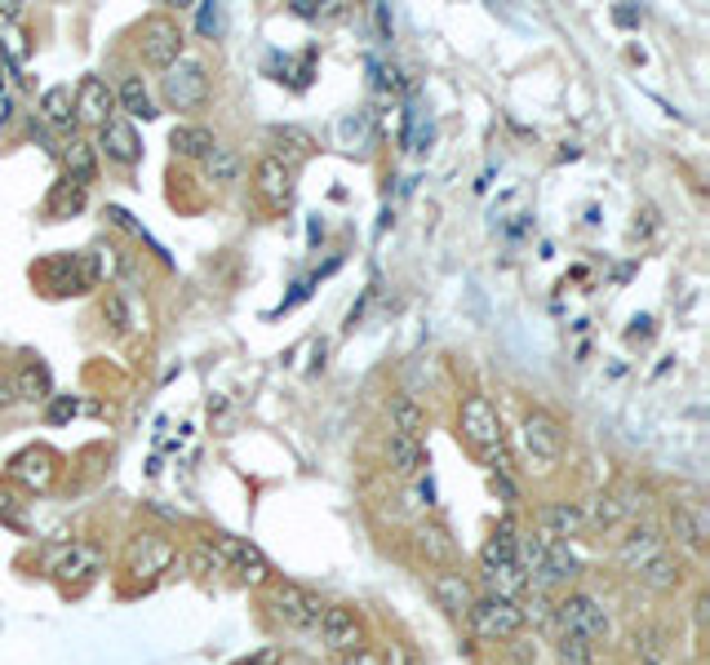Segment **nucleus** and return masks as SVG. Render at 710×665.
Masks as SVG:
<instances>
[{
	"mask_svg": "<svg viewBox=\"0 0 710 665\" xmlns=\"http://www.w3.org/2000/svg\"><path fill=\"white\" fill-rule=\"evenodd\" d=\"M382 665H422L404 644H386V653H382Z\"/></svg>",
	"mask_w": 710,
	"mask_h": 665,
	"instance_id": "ea45409f",
	"label": "nucleus"
},
{
	"mask_svg": "<svg viewBox=\"0 0 710 665\" xmlns=\"http://www.w3.org/2000/svg\"><path fill=\"white\" fill-rule=\"evenodd\" d=\"M102 320L111 325V332H120V337L134 329V316H129V302H125L120 289H107V298H102Z\"/></svg>",
	"mask_w": 710,
	"mask_h": 665,
	"instance_id": "c9c22d12",
	"label": "nucleus"
},
{
	"mask_svg": "<svg viewBox=\"0 0 710 665\" xmlns=\"http://www.w3.org/2000/svg\"><path fill=\"white\" fill-rule=\"evenodd\" d=\"M183 564L196 573V577H218V573H227V564H223V555L209 546V542H200V546H191L187 555H183Z\"/></svg>",
	"mask_w": 710,
	"mask_h": 665,
	"instance_id": "72a5a7b5",
	"label": "nucleus"
},
{
	"mask_svg": "<svg viewBox=\"0 0 710 665\" xmlns=\"http://www.w3.org/2000/svg\"><path fill=\"white\" fill-rule=\"evenodd\" d=\"M386 466H391V475H400V479H417V475L426 470V448H422V439L386 435Z\"/></svg>",
	"mask_w": 710,
	"mask_h": 665,
	"instance_id": "4be33fe9",
	"label": "nucleus"
},
{
	"mask_svg": "<svg viewBox=\"0 0 710 665\" xmlns=\"http://www.w3.org/2000/svg\"><path fill=\"white\" fill-rule=\"evenodd\" d=\"M62 165H67V178H71V182L89 187V182L98 178V147L85 142V138H71V142L62 147Z\"/></svg>",
	"mask_w": 710,
	"mask_h": 665,
	"instance_id": "bb28decb",
	"label": "nucleus"
},
{
	"mask_svg": "<svg viewBox=\"0 0 710 665\" xmlns=\"http://www.w3.org/2000/svg\"><path fill=\"white\" fill-rule=\"evenodd\" d=\"M9 479H18V484H27V488H36V493H45L53 479H58V457L49 453V448H22L13 461H9Z\"/></svg>",
	"mask_w": 710,
	"mask_h": 665,
	"instance_id": "dca6fc26",
	"label": "nucleus"
},
{
	"mask_svg": "<svg viewBox=\"0 0 710 665\" xmlns=\"http://www.w3.org/2000/svg\"><path fill=\"white\" fill-rule=\"evenodd\" d=\"M107 218H111V222H116L120 231H129V236H142V227H138V222H134V218H129L125 209H116V205H111V209H107Z\"/></svg>",
	"mask_w": 710,
	"mask_h": 665,
	"instance_id": "37998d69",
	"label": "nucleus"
},
{
	"mask_svg": "<svg viewBox=\"0 0 710 665\" xmlns=\"http://www.w3.org/2000/svg\"><path fill=\"white\" fill-rule=\"evenodd\" d=\"M457 426L466 435V444L484 457L489 470H506V453H502V426H497V408L489 395H466L462 399V413H457Z\"/></svg>",
	"mask_w": 710,
	"mask_h": 665,
	"instance_id": "f257e3e1",
	"label": "nucleus"
},
{
	"mask_svg": "<svg viewBox=\"0 0 710 665\" xmlns=\"http://www.w3.org/2000/svg\"><path fill=\"white\" fill-rule=\"evenodd\" d=\"M276 662H280V653H276V648H267V653H258L254 662H240V665H276Z\"/></svg>",
	"mask_w": 710,
	"mask_h": 665,
	"instance_id": "a18cd8bd",
	"label": "nucleus"
},
{
	"mask_svg": "<svg viewBox=\"0 0 710 665\" xmlns=\"http://www.w3.org/2000/svg\"><path fill=\"white\" fill-rule=\"evenodd\" d=\"M209 546L223 555V564H227V573H236L240 582H249V586H272V559L254 546V542H245V537H227V533H214L209 537Z\"/></svg>",
	"mask_w": 710,
	"mask_h": 665,
	"instance_id": "423d86ee",
	"label": "nucleus"
},
{
	"mask_svg": "<svg viewBox=\"0 0 710 665\" xmlns=\"http://www.w3.org/2000/svg\"><path fill=\"white\" fill-rule=\"evenodd\" d=\"M489 488L502 497V506H506V510H515V506H520V488L511 484V475H506V470H493V475H489Z\"/></svg>",
	"mask_w": 710,
	"mask_h": 665,
	"instance_id": "4c0bfd02",
	"label": "nucleus"
},
{
	"mask_svg": "<svg viewBox=\"0 0 710 665\" xmlns=\"http://www.w3.org/2000/svg\"><path fill=\"white\" fill-rule=\"evenodd\" d=\"M431 595H435V604L448 617H466V608L475 604V586H471V577L462 568H440L431 577Z\"/></svg>",
	"mask_w": 710,
	"mask_h": 665,
	"instance_id": "f3484780",
	"label": "nucleus"
},
{
	"mask_svg": "<svg viewBox=\"0 0 710 665\" xmlns=\"http://www.w3.org/2000/svg\"><path fill=\"white\" fill-rule=\"evenodd\" d=\"M338 665H382V653H373V648L364 644V648H355V653H343Z\"/></svg>",
	"mask_w": 710,
	"mask_h": 665,
	"instance_id": "79ce46f5",
	"label": "nucleus"
},
{
	"mask_svg": "<svg viewBox=\"0 0 710 665\" xmlns=\"http://www.w3.org/2000/svg\"><path fill=\"white\" fill-rule=\"evenodd\" d=\"M555 662L560 665H595V648L582 639H555Z\"/></svg>",
	"mask_w": 710,
	"mask_h": 665,
	"instance_id": "e433bc0d",
	"label": "nucleus"
},
{
	"mask_svg": "<svg viewBox=\"0 0 710 665\" xmlns=\"http://www.w3.org/2000/svg\"><path fill=\"white\" fill-rule=\"evenodd\" d=\"M631 653L640 657V662H653V657H667V635L658 631V626H635L631 635Z\"/></svg>",
	"mask_w": 710,
	"mask_h": 665,
	"instance_id": "473e14b6",
	"label": "nucleus"
},
{
	"mask_svg": "<svg viewBox=\"0 0 710 665\" xmlns=\"http://www.w3.org/2000/svg\"><path fill=\"white\" fill-rule=\"evenodd\" d=\"M272 613L285 622V626H294V631H316L321 626V617H325V604H321V595H312L307 586H298V582H272Z\"/></svg>",
	"mask_w": 710,
	"mask_h": 665,
	"instance_id": "0eeeda50",
	"label": "nucleus"
},
{
	"mask_svg": "<svg viewBox=\"0 0 710 665\" xmlns=\"http://www.w3.org/2000/svg\"><path fill=\"white\" fill-rule=\"evenodd\" d=\"M613 18H618L622 27H635V22L644 18V13H635V9H613Z\"/></svg>",
	"mask_w": 710,
	"mask_h": 665,
	"instance_id": "c03bdc74",
	"label": "nucleus"
},
{
	"mask_svg": "<svg viewBox=\"0 0 710 665\" xmlns=\"http://www.w3.org/2000/svg\"><path fill=\"white\" fill-rule=\"evenodd\" d=\"M102 573V550L89 542H71L58 559H53V577L58 582H89Z\"/></svg>",
	"mask_w": 710,
	"mask_h": 665,
	"instance_id": "6ab92c4d",
	"label": "nucleus"
},
{
	"mask_svg": "<svg viewBox=\"0 0 710 665\" xmlns=\"http://www.w3.org/2000/svg\"><path fill=\"white\" fill-rule=\"evenodd\" d=\"M13 399V381H0V404H9Z\"/></svg>",
	"mask_w": 710,
	"mask_h": 665,
	"instance_id": "09e8293b",
	"label": "nucleus"
},
{
	"mask_svg": "<svg viewBox=\"0 0 710 665\" xmlns=\"http://www.w3.org/2000/svg\"><path fill=\"white\" fill-rule=\"evenodd\" d=\"M582 515H586V528H595V533H613V528H622V524H627V510L618 506V497H613V493L591 497V506H582Z\"/></svg>",
	"mask_w": 710,
	"mask_h": 665,
	"instance_id": "c756f323",
	"label": "nucleus"
},
{
	"mask_svg": "<svg viewBox=\"0 0 710 665\" xmlns=\"http://www.w3.org/2000/svg\"><path fill=\"white\" fill-rule=\"evenodd\" d=\"M515 608H520L524 622H538V626H551V617H555V599L542 595V590H524V595L515 599Z\"/></svg>",
	"mask_w": 710,
	"mask_h": 665,
	"instance_id": "f704fd0d",
	"label": "nucleus"
},
{
	"mask_svg": "<svg viewBox=\"0 0 710 665\" xmlns=\"http://www.w3.org/2000/svg\"><path fill=\"white\" fill-rule=\"evenodd\" d=\"M45 129H71L76 125V102H71V89L67 85H49L40 93V116H36Z\"/></svg>",
	"mask_w": 710,
	"mask_h": 665,
	"instance_id": "393cba45",
	"label": "nucleus"
},
{
	"mask_svg": "<svg viewBox=\"0 0 710 665\" xmlns=\"http://www.w3.org/2000/svg\"><path fill=\"white\" fill-rule=\"evenodd\" d=\"M18 18V4H0V22H13Z\"/></svg>",
	"mask_w": 710,
	"mask_h": 665,
	"instance_id": "de8ad7c7",
	"label": "nucleus"
},
{
	"mask_svg": "<svg viewBox=\"0 0 710 665\" xmlns=\"http://www.w3.org/2000/svg\"><path fill=\"white\" fill-rule=\"evenodd\" d=\"M321 644L329 653H355L364 648V622L355 617L347 604H325V617H321Z\"/></svg>",
	"mask_w": 710,
	"mask_h": 665,
	"instance_id": "9d476101",
	"label": "nucleus"
},
{
	"mask_svg": "<svg viewBox=\"0 0 710 665\" xmlns=\"http://www.w3.org/2000/svg\"><path fill=\"white\" fill-rule=\"evenodd\" d=\"M53 404H49V421H67V417H76V399L71 395H49Z\"/></svg>",
	"mask_w": 710,
	"mask_h": 665,
	"instance_id": "58836bf2",
	"label": "nucleus"
},
{
	"mask_svg": "<svg viewBox=\"0 0 710 665\" xmlns=\"http://www.w3.org/2000/svg\"><path fill=\"white\" fill-rule=\"evenodd\" d=\"M413 550H417L426 564H435V568H453V555H457V546H453L448 528H444V524H435V519L413 524Z\"/></svg>",
	"mask_w": 710,
	"mask_h": 665,
	"instance_id": "a211bd4d",
	"label": "nucleus"
},
{
	"mask_svg": "<svg viewBox=\"0 0 710 665\" xmlns=\"http://www.w3.org/2000/svg\"><path fill=\"white\" fill-rule=\"evenodd\" d=\"M635 577H640V586H649L653 595H676V590L684 586V564H680L676 555H658V559H649Z\"/></svg>",
	"mask_w": 710,
	"mask_h": 665,
	"instance_id": "b1692460",
	"label": "nucleus"
},
{
	"mask_svg": "<svg viewBox=\"0 0 710 665\" xmlns=\"http://www.w3.org/2000/svg\"><path fill=\"white\" fill-rule=\"evenodd\" d=\"M116 102H120L134 120H151V116H156V102H151V93H147L142 76H125V80H120V89H116Z\"/></svg>",
	"mask_w": 710,
	"mask_h": 665,
	"instance_id": "7c9ffc66",
	"label": "nucleus"
},
{
	"mask_svg": "<svg viewBox=\"0 0 710 665\" xmlns=\"http://www.w3.org/2000/svg\"><path fill=\"white\" fill-rule=\"evenodd\" d=\"M520 439H524L529 461H538V466H555V461L564 457V426H560V417H555V413H546V408L524 413V421H520Z\"/></svg>",
	"mask_w": 710,
	"mask_h": 665,
	"instance_id": "39448f33",
	"label": "nucleus"
},
{
	"mask_svg": "<svg viewBox=\"0 0 710 665\" xmlns=\"http://www.w3.org/2000/svg\"><path fill=\"white\" fill-rule=\"evenodd\" d=\"M49 368L45 364H27L22 373H18V381H13V399H27V404H40V399H49Z\"/></svg>",
	"mask_w": 710,
	"mask_h": 665,
	"instance_id": "2f4dec72",
	"label": "nucleus"
},
{
	"mask_svg": "<svg viewBox=\"0 0 710 665\" xmlns=\"http://www.w3.org/2000/svg\"><path fill=\"white\" fill-rule=\"evenodd\" d=\"M169 147H174V156H183V160H205V156L218 147V138H214L205 125H174Z\"/></svg>",
	"mask_w": 710,
	"mask_h": 665,
	"instance_id": "a878e982",
	"label": "nucleus"
},
{
	"mask_svg": "<svg viewBox=\"0 0 710 665\" xmlns=\"http://www.w3.org/2000/svg\"><path fill=\"white\" fill-rule=\"evenodd\" d=\"M551 626L560 631V639H582V644H600L609 639V608L591 595V590H569L560 604H555V617Z\"/></svg>",
	"mask_w": 710,
	"mask_h": 665,
	"instance_id": "f03ea898",
	"label": "nucleus"
},
{
	"mask_svg": "<svg viewBox=\"0 0 710 665\" xmlns=\"http://www.w3.org/2000/svg\"><path fill=\"white\" fill-rule=\"evenodd\" d=\"M183 49H187V36L174 18H147L142 22V58L151 67H174L183 58Z\"/></svg>",
	"mask_w": 710,
	"mask_h": 665,
	"instance_id": "1a4fd4ad",
	"label": "nucleus"
},
{
	"mask_svg": "<svg viewBox=\"0 0 710 665\" xmlns=\"http://www.w3.org/2000/svg\"><path fill=\"white\" fill-rule=\"evenodd\" d=\"M71 102H76V120L93 125V129H102L116 116V93H111V85L102 76H85L80 89L71 93Z\"/></svg>",
	"mask_w": 710,
	"mask_h": 665,
	"instance_id": "f8f14e48",
	"label": "nucleus"
},
{
	"mask_svg": "<svg viewBox=\"0 0 710 665\" xmlns=\"http://www.w3.org/2000/svg\"><path fill=\"white\" fill-rule=\"evenodd\" d=\"M85 191H89V187H80V182H71V178H58L53 191H49V200H45V214H49L53 222L80 214V209H85Z\"/></svg>",
	"mask_w": 710,
	"mask_h": 665,
	"instance_id": "cd10ccee",
	"label": "nucleus"
},
{
	"mask_svg": "<svg viewBox=\"0 0 710 665\" xmlns=\"http://www.w3.org/2000/svg\"><path fill=\"white\" fill-rule=\"evenodd\" d=\"M658 555H667V533L658 528V524H631L627 528V537H618V550H613V559H618V568H627V573H640L649 559H658Z\"/></svg>",
	"mask_w": 710,
	"mask_h": 665,
	"instance_id": "6e6552de",
	"label": "nucleus"
},
{
	"mask_svg": "<svg viewBox=\"0 0 710 665\" xmlns=\"http://www.w3.org/2000/svg\"><path fill=\"white\" fill-rule=\"evenodd\" d=\"M254 182H258V196H263L272 209H285V205L294 200V169H285L276 156H263V160H258Z\"/></svg>",
	"mask_w": 710,
	"mask_h": 665,
	"instance_id": "aec40b11",
	"label": "nucleus"
},
{
	"mask_svg": "<svg viewBox=\"0 0 710 665\" xmlns=\"http://www.w3.org/2000/svg\"><path fill=\"white\" fill-rule=\"evenodd\" d=\"M640 665H671L667 657H653V662H640Z\"/></svg>",
	"mask_w": 710,
	"mask_h": 665,
	"instance_id": "8fccbe9b",
	"label": "nucleus"
},
{
	"mask_svg": "<svg viewBox=\"0 0 710 665\" xmlns=\"http://www.w3.org/2000/svg\"><path fill=\"white\" fill-rule=\"evenodd\" d=\"M693 617H698V626H707V595H698V604H693Z\"/></svg>",
	"mask_w": 710,
	"mask_h": 665,
	"instance_id": "49530a36",
	"label": "nucleus"
},
{
	"mask_svg": "<svg viewBox=\"0 0 710 665\" xmlns=\"http://www.w3.org/2000/svg\"><path fill=\"white\" fill-rule=\"evenodd\" d=\"M200 31H205V36H218V31H223V9L200 4Z\"/></svg>",
	"mask_w": 710,
	"mask_h": 665,
	"instance_id": "a19ab883",
	"label": "nucleus"
},
{
	"mask_svg": "<svg viewBox=\"0 0 710 665\" xmlns=\"http://www.w3.org/2000/svg\"><path fill=\"white\" fill-rule=\"evenodd\" d=\"M111 165H120V169H134L138 160H142V142H138V133H134V125L125 120V116H111L102 129H98V142H93Z\"/></svg>",
	"mask_w": 710,
	"mask_h": 665,
	"instance_id": "ddd939ff",
	"label": "nucleus"
},
{
	"mask_svg": "<svg viewBox=\"0 0 710 665\" xmlns=\"http://www.w3.org/2000/svg\"><path fill=\"white\" fill-rule=\"evenodd\" d=\"M200 165H205V178H209L214 187H231V182L240 178V156H236V147H227V142H218Z\"/></svg>",
	"mask_w": 710,
	"mask_h": 665,
	"instance_id": "c85d7f7f",
	"label": "nucleus"
},
{
	"mask_svg": "<svg viewBox=\"0 0 710 665\" xmlns=\"http://www.w3.org/2000/svg\"><path fill=\"white\" fill-rule=\"evenodd\" d=\"M174 564H178V546H174L169 537H160V533L134 537V546H129V573H134V577H160V573H169Z\"/></svg>",
	"mask_w": 710,
	"mask_h": 665,
	"instance_id": "9b49d317",
	"label": "nucleus"
},
{
	"mask_svg": "<svg viewBox=\"0 0 710 665\" xmlns=\"http://www.w3.org/2000/svg\"><path fill=\"white\" fill-rule=\"evenodd\" d=\"M160 89H165V102L174 111H196L209 98V71H205L200 58H178L174 67H165Z\"/></svg>",
	"mask_w": 710,
	"mask_h": 665,
	"instance_id": "20e7f679",
	"label": "nucleus"
},
{
	"mask_svg": "<svg viewBox=\"0 0 710 665\" xmlns=\"http://www.w3.org/2000/svg\"><path fill=\"white\" fill-rule=\"evenodd\" d=\"M386 421H391V435H408V439H422L426 430V413L408 390H395L386 399Z\"/></svg>",
	"mask_w": 710,
	"mask_h": 665,
	"instance_id": "5701e85b",
	"label": "nucleus"
},
{
	"mask_svg": "<svg viewBox=\"0 0 710 665\" xmlns=\"http://www.w3.org/2000/svg\"><path fill=\"white\" fill-rule=\"evenodd\" d=\"M466 622H471V631L480 635V639H515L520 631H524V617H520V608H515V599H502V595H475V604L466 608Z\"/></svg>",
	"mask_w": 710,
	"mask_h": 665,
	"instance_id": "7ed1b4c3",
	"label": "nucleus"
},
{
	"mask_svg": "<svg viewBox=\"0 0 710 665\" xmlns=\"http://www.w3.org/2000/svg\"><path fill=\"white\" fill-rule=\"evenodd\" d=\"M671 537L689 550H707L710 542V506L707 502H676L671 506Z\"/></svg>",
	"mask_w": 710,
	"mask_h": 665,
	"instance_id": "2eb2a0df",
	"label": "nucleus"
},
{
	"mask_svg": "<svg viewBox=\"0 0 710 665\" xmlns=\"http://www.w3.org/2000/svg\"><path fill=\"white\" fill-rule=\"evenodd\" d=\"M538 533L546 537V542H573V537H582L586 533V515H582V502H551V506H542L538 510Z\"/></svg>",
	"mask_w": 710,
	"mask_h": 665,
	"instance_id": "4468645a",
	"label": "nucleus"
},
{
	"mask_svg": "<svg viewBox=\"0 0 710 665\" xmlns=\"http://www.w3.org/2000/svg\"><path fill=\"white\" fill-rule=\"evenodd\" d=\"M272 156H276L285 169H298L303 160L316 156V138H312L307 129H298V125H276V129H272Z\"/></svg>",
	"mask_w": 710,
	"mask_h": 665,
	"instance_id": "412c9836",
	"label": "nucleus"
}]
</instances>
